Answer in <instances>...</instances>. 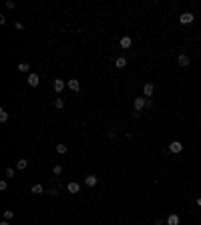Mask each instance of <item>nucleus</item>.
<instances>
[{
  "label": "nucleus",
  "instance_id": "nucleus-14",
  "mask_svg": "<svg viewBox=\"0 0 201 225\" xmlns=\"http://www.w3.org/2000/svg\"><path fill=\"white\" fill-rule=\"evenodd\" d=\"M125 64H127V60L123 58V56H119V58L115 60V66H117V68H125Z\"/></svg>",
  "mask_w": 201,
  "mask_h": 225
},
{
  "label": "nucleus",
  "instance_id": "nucleus-4",
  "mask_svg": "<svg viewBox=\"0 0 201 225\" xmlns=\"http://www.w3.org/2000/svg\"><path fill=\"white\" fill-rule=\"evenodd\" d=\"M169 151H171V153H181V151H183V145H181L179 141H173V143L169 145Z\"/></svg>",
  "mask_w": 201,
  "mask_h": 225
},
{
  "label": "nucleus",
  "instance_id": "nucleus-26",
  "mask_svg": "<svg viewBox=\"0 0 201 225\" xmlns=\"http://www.w3.org/2000/svg\"><path fill=\"white\" fill-rule=\"evenodd\" d=\"M197 205H199V207H201V197H199V199H197Z\"/></svg>",
  "mask_w": 201,
  "mask_h": 225
},
{
  "label": "nucleus",
  "instance_id": "nucleus-19",
  "mask_svg": "<svg viewBox=\"0 0 201 225\" xmlns=\"http://www.w3.org/2000/svg\"><path fill=\"white\" fill-rule=\"evenodd\" d=\"M12 217H14V211H12V209H8V211H4V219H6V221H10Z\"/></svg>",
  "mask_w": 201,
  "mask_h": 225
},
{
  "label": "nucleus",
  "instance_id": "nucleus-6",
  "mask_svg": "<svg viewBox=\"0 0 201 225\" xmlns=\"http://www.w3.org/2000/svg\"><path fill=\"white\" fill-rule=\"evenodd\" d=\"M67 189H68V193H73V195H76V193L80 191V185L73 181V183H68V185H67Z\"/></svg>",
  "mask_w": 201,
  "mask_h": 225
},
{
  "label": "nucleus",
  "instance_id": "nucleus-15",
  "mask_svg": "<svg viewBox=\"0 0 201 225\" xmlns=\"http://www.w3.org/2000/svg\"><path fill=\"white\" fill-rule=\"evenodd\" d=\"M18 70H20V73H28V70H30V64H28V62H20Z\"/></svg>",
  "mask_w": 201,
  "mask_h": 225
},
{
  "label": "nucleus",
  "instance_id": "nucleus-18",
  "mask_svg": "<svg viewBox=\"0 0 201 225\" xmlns=\"http://www.w3.org/2000/svg\"><path fill=\"white\" fill-rule=\"evenodd\" d=\"M0 121H2V123H6L8 121V112L4 111V109H0Z\"/></svg>",
  "mask_w": 201,
  "mask_h": 225
},
{
  "label": "nucleus",
  "instance_id": "nucleus-8",
  "mask_svg": "<svg viewBox=\"0 0 201 225\" xmlns=\"http://www.w3.org/2000/svg\"><path fill=\"white\" fill-rule=\"evenodd\" d=\"M64 86H67L64 80H60V79L54 80V91H56V93H62V88H64Z\"/></svg>",
  "mask_w": 201,
  "mask_h": 225
},
{
  "label": "nucleus",
  "instance_id": "nucleus-9",
  "mask_svg": "<svg viewBox=\"0 0 201 225\" xmlns=\"http://www.w3.org/2000/svg\"><path fill=\"white\" fill-rule=\"evenodd\" d=\"M97 181H99V179H97V175H88V177L85 179V183H87L88 187H94V185H97Z\"/></svg>",
  "mask_w": 201,
  "mask_h": 225
},
{
  "label": "nucleus",
  "instance_id": "nucleus-25",
  "mask_svg": "<svg viewBox=\"0 0 201 225\" xmlns=\"http://www.w3.org/2000/svg\"><path fill=\"white\" fill-rule=\"evenodd\" d=\"M0 225H10V223H8V221H6V219H4V221H2V223H0Z\"/></svg>",
  "mask_w": 201,
  "mask_h": 225
},
{
  "label": "nucleus",
  "instance_id": "nucleus-12",
  "mask_svg": "<svg viewBox=\"0 0 201 225\" xmlns=\"http://www.w3.org/2000/svg\"><path fill=\"white\" fill-rule=\"evenodd\" d=\"M42 191H44V187L42 185H32L30 187V193H32V195H40Z\"/></svg>",
  "mask_w": 201,
  "mask_h": 225
},
{
  "label": "nucleus",
  "instance_id": "nucleus-21",
  "mask_svg": "<svg viewBox=\"0 0 201 225\" xmlns=\"http://www.w3.org/2000/svg\"><path fill=\"white\" fill-rule=\"evenodd\" d=\"M52 173H54V175H60V173H62V167H60V165H56V167L52 169Z\"/></svg>",
  "mask_w": 201,
  "mask_h": 225
},
{
  "label": "nucleus",
  "instance_id": "nucleus-22",
  "mask_svg": "<svg viewBox=\"0 0 201 225\" xmlns=\"http://www.w3.org/2000/svg\"><path fill=\"white\" fill-rule=\"evenodd\" d=\"M4 173H6V177H14V169H10V167H8Z\"/></svg>",
  "mask_w": 201,
  "mask_h": 225
},
{
  "label": "nucleus",
  "instance_id": "nucleus-7",
  "mask_svg": "<svg viewBox=\"0 0 201 225\" xmlns=\"http://www.w3.org/2000/svg\"><path fill=\"white\" fill-rule=\"evenodd\" d=\"M153 93H155V86L151 85V82H147V85L143 86V94H145V97H151Z\"/></svg>",
  "mask_w": 201,
  "mask_h": 225
},
{
  "label": "nucleus",
  "instance_id": "nucleus-16",
  "mask_svg": "<svg viewBox=\"0 0 201 225\" xmlns=\"http://www.w3.org/2000/svg\"><path fill=\"white\" fill-rule=\"evenodd\" d=\"M28 167V161L26 159H20L18 163H16V169H20V171H22V169H26Z\"/></svg>",
  "mask_w": 201,
  "mask_h": 225
},
{
  "label": "nucleus",
  "instance_id": "nucleus-1",
  "mask_svg": "<svg viewBox=\"0 0 201 225\" xmlns=\"http://www.w3.org/2000/svg\"><path fill=\"white\" fill-rule=\"evenodd\" d=\"M193 18H195V16H193L191 12H183V14L179 16V22H181V24H191V22H193Z\"/></svg>",
  "mask_w": 201,
  "mask_h": 225
},
{
  "label": "nucleus",
  "instance_id": "nucleus-13",
  "mask_svg": "<svg viewBox=\"0 0 201 225\" xmlns=\"http://www.w3.org/2000/svg\"><path fill=\"white\" fill-rule=\"evenodd\" d=\"M131 44H133V40L129 38V36H123V38H121V46L123 48H129Z\"/></svg>",
  "mask_w": 201,
  "mask_h": 225
},
{
  "label": "nucleus",
  "instance_id": "nucleus-24",
  "mask_svg": "<svg viewBox=\"0 0 201 225\" xmlns=\"http://www.w3.org/2000/svg\"><path fill=\"white\" fill-rule=\"evenodd\" d=\"M14 6H16V2H14V0H8V2H6V8H14Z\"/></svg>",
  "mask_w": 201,
  "mask_h": 225
},
{
  "label": "nucleus",
  "instance_id": "nucleus-10",
  "mask_svg": "<svg viewBox=\"0 0 201 225\" xmlns=\"http://www.w3.org/2000/svg\"><path fill=\"white\" fill-rule=\"evenodd\" d=\"M177 62H179L181 66H189V56H187V54H179Z\"/></svg>",
  "mask_w": 201,
  "mask_h": 225
},
{
  "label": "nucleus",
  "instance_id": "nucleus-23",
  "mask_svg": "<svg viewBox=\"0 0 201 225\" xmlns=\"http://www.w3.org/2000/svg\"><path fill=\"white\" fill-rule=\"evenodd\" d=\"M6 187H8L6 181H0V191H6Z\"/></svg>",
  "mask_w": 201,
  "mask_h": 225
},
{
  "label": "nucleus",
  "instance_id": "nucleus-2",
  "mask_svg": "<svg viewBox=\"0 0 201 225\" xmlns=\"http://www.w3.org/2000/svg\"><path fill=\"white\" fill-rule=\"evenodd\" d=\"M147 106V99L145 97H137L135 99V111H141V109H145Z\"/></svg>",
  "mask_w": 201,
  "mask_h": 225
},
{
  "label": "nucleus",
  "instance_id": "nucleus-11",
  "mask_svg": "<svg viewBox=\"0 0 201 225\" xmlns=\"http://www.w3.org/2000/svg\"><path fill=\"white\" fill-rule=\"evenodd\" d=\"M167 225H179V215H169L167 217Z\"/></svg>",
  "mask_w": 201,
  "mask_h": 225
},
{
  "label": "nucleus",
  "instance_id": "nucleus-3",
  "mask_svg": "<svg viewBox=\"0 0 201 225\" xmlns=\"http://www.w3.org/2000/svg\"><path fill=\"white\" fill-rule=\"evenodd\" d=\"M67 86H68V88H70V91H74V93H79V88H80V82H79V80H76V79H70V80H68V82H67Z\"/></svg>",
  "mask_w": 201,
  "mask_h": 225
},
{
  "label": "nucleus",
  "instance_id": "nucleus-17",
  "mask_svg": "<svg viewBox=\"0 0 201 225\" xmlns=\"http://www.w3.org/2000/svg\"><path fill=\"white\" fill-rule=\"evenodd\" d=\"M67 149H68V147L62 145V143H60V145H56V153H58V155H64V153H67Z\"/></svg>",
  "mask_w": 201,
  "mask_h": 225
},
{
  "label": "nucleus",
  "instance_id": "nucleus-20",
  "mask_svg": "<svg viewBox=\"0 0 201 225\" xmlns=\"http://www.w3.org/2000/svg\"><path fill=\"white\" fill-rule=\"evenodd\" d=\"M54 106H56V109H64V100L56 99V100H54Z\"/></svg>",
  "mask_w": 201,
  "mask_h": 225
},
{
  "label": "nucleus",
  "instance_id": "nucleus-5",
  "mask_svg": "<svg viewBox=\"0 0 201 225\" xmlns=\"http://www.w3.org/2000/svg\"><path fill=\"white\" fill-rule=\"evenodd\" d=\"M38 82H40L38 74H34V73L28 74V85H30V86H38Z\"/></svg>",
  "mask_w": 201,
  "mask_h": 225
}]
</instances>
